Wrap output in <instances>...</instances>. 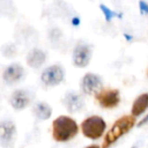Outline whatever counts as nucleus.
Here are the masks:
<instances>
[{"label":"nucleus","mask_w":148,"mask_h":148,"mask_svg":"<svg viewBox=\"0 0 148 148\" xmlns=\"http://www.w3.org/2000/svg\"><path fill=\"white\" fill-rule=\"evenodd\" d=\"M31 99L27 91L23 89H17L11 95L10 97V105L16 111H21L29 106Z\"/></svg>","instance_id":"nucleus-10"},{"label":"nucleus","mask_w":148,"mask_h":148,"mask_svg":"<svg viewBox=\"0 0 148 148\" xmlns=\"http://www.w3.org/2000/svg\"><path fill=\"white\" fill-rule=\"evenodd\" d=\"M136 124V117L133 115H126L118 119L113 124L103 139L101 148H109L118 141L121 137L131 131Z\"/></svg>","instance_id":"nucleus-2"},{"label":"nucleus","mask_w":148,"mask_h":148,"mask_svg":"<svg viewBox=\"0 0 148 148\" xmlns=\"http://www.w3.org/2000/svg\"><path fill=\"white\" fill-rule=\"evenodd\" d=\"M147 75H148V72H147Z\"/></svg>","instance_id":"nucleus-20"},{"label":"nucleus","mask_w":148,"mask_h":148,"mask_svg":"<svg viewBox=\"0 0 148 148\" xmlns=\"http://www.w3.org/2000/svg\"><path fill=\"white\" fill-rule=\"evenodd\" d=\"M147 121H148V116L145 118V119H143V120H142V122H141V123H140V125H143V124L145 123V122H147Z\"/></svg>","instance_id":"nucleus-18"},{"label":"nucleus","mask_w":148,"mask_h":148,"mask_svg":"<svg viewBox=\"0 0 148 148\" xmlns=\"http://www.w3.org/2000/svg\"><path fill=\"white\" fill-rule=\"evenodd\" d=\"M91 54H92L91 53V49L88 45L80 44L74 49L73 56H72L73 64L79 68L86 67L89 64V62H90Z\"/></svg>","instance_id":"nucleus-6"},{"label":"nucleus","mask_w":148,"mask_h":148,"mask_svg":"<svg viewBox=\"0 0 148 148\" xmlns=\"http://www.w3.org/2000/svg\"><path fill=\"white\" fill-rule=\"evenodd\" d=\"M46 61V54L40 49H34L29 53L27 57V63L29 67L38 69Z\"/></svg>","instance_id":"nucleus-12"},{"label":"nucleus","mask_w":148,"mask_h":148,"mask_svg":"<svg viewBox=\"0 0 148 148\" xmlns=\"http://www.w3.org/2000/svg\"><path fill=\"white\" fill-rule=\"evenodd\" d=\"M64 105L70 113H76L83 109L84 101L79 95L75 92H69L64 97Z\"/></svg>","instance_id":"nucleus-11"},{"label":"nucleus","mask_w":148,"mask_h":148,"mask_svg":"<svg viewBox=\"0 0 148 148\" xmlns=\"http://www.w3.org/2000/svg\"><path fill=\"white\" fill-rule=\"evenodd\" d=\"M148 109V93H142L134 101L132 106V115L139 117Z\"/></svg>","instance_id":"nucleus-13"},{"label":"nucleus","mask_w":148,"mask_h":148,"mask_svg":"<svg viewBox=\"0 0 148 148\" xmlns=\"http://www.w3.org/2000/svg\"><path fill=\"white\" fill-rule=\"evenodd\" d=\"M99 7H101V10L103 11V15H105V17H106V21H109V23L112 21V19L114 18V17L116 16V15H117V13H116L115 11L111 10V9H110L108 6H106V5L101 4V5H99Z\"/></svg>","instance_id":"nucleus-15"},{"label":"nucleus","mask_w":148,"mask_h":148,"mask_svg":"<svg viewBox=\"0 0 148 148\" xmlns=\"http://www.w3.org/2000/svg\"><path fill=\"white\" fill-rule=\"evenodd\" d=\"M78 133V125L72 118L60 116L52 124V135L55 141L67 142L73 139Z\"/></svg>","instance_id":"nucleus-1"},{"label":"nucleus","mask_w":148,"mask_h":148,"mask_svg":"<svg viewBox=\"0 0 148 148\" xmlns=\"http://www.w3.org/2000/svg\"><path fill=\"white\" fill-rule=\"evenodd\" d=\"M103 85L101 77L95 73H86L81 81V88L86 95H95Z\"/></svg>","instance_id":"nucleus-7"},{"label":"nucleus","mask_w":148,"mask_h":148,"mask_svg":"<svg viewBox=\"0 0 148 148\" xmlns=\"http://www.w3.org/2000/svg\"><path fill=\"white\" fill-rule=\"evenodd\" d=\"M95 99L103 109H114L118 107L121 101L120 91L118 89L107 88L101 89L95 95Z\"/></svg>","instance_id":"nucleus-4"},{"label":"nucleus","mask_w":148,"mask_h":148,"mask_svg":"<svg viewBox=\"0 0 148 148\" xmlns=\"http://www.w3.org/2000/svg\"><path fill=\"white\" fill-rule=\"evenodd\" d=\"M107 128L105 120L99 116H91L81 123V132L88 139L97 140L101 138Z\"/></svg>","instance_id":"nucleus-3"},{"label":"nucleus","mask_w":148,"mask_h":148,"mask_svg":"<svg viewBox=\"0 0 148 148\" xmlns=\"http://www.w3.org/2000/svg\"><path fill=\"white\" fill-rule=\"evenodd\" d=\"M139 7H140V11L142 13H145L148 14V3L143 1V0H140L139 1Z\"/></svg>","instance_id":"nucleus-16"},{"label":"nucleus","mask_w":148,"mask_h":148,"mask_svg":"<svg viewBox=\"0 0 148 148\" xmlns=\"http://www.w3.org/2000/svg\"><path fill=\"white\" fill-rule=\"evenodd\" d=\"M85 148H99V146H97V145H90V146H87V147H85Z\"/></svg>","instance_id":"nucleus-19"},{"label":"nucleus","mask_w":148,"mask_h":148,"mask_svg":"<svg viewBox=\"0 0 148 148\" xmlns=\"http://www.w3.org/2000/svg\"><path fill=\"white\" fill-rule=\"evenodd\" d=\"M72 23H73V25H77L79 23V19L77 18V17H75V18L72 19Z\"/></svg>","instance_id":"nucleus-17"},{"label":"nucleus","mask_w":148,"mask_h":148,"mask_svg":"<svg viewBox=\"0 0 148 148\" xmlns=\"http://www.w3.org/2000/svg\"><path fill=\"white\" fill-rule=\"evenodd\" d=\"M23 68L21 65L17 63H13L11 65L7 66L6 69L3 72V80L7 83V84H14V83L18 82L23 76Z\"/></svg>","instance_id":"nucleus-9"},{"label":"nucleus","mask_w":148,"mask_h":148,"mask_svg":"<svg viewBox=\"0 0 148 148\" xmlns=\"http://www.w3.org/2000/svg\"><path fill=\"white\" fill-rule=\"evenodd\" d=\"M16 129L12 122L10 121H2L1 127H0V139L1 144L4 147H10L13 143V140L15 137Z\"/></svg>","instance_id":"nucleus-8"},{"label":"nucleus","mask_w":148,"mask_h":148,"mask_svg":"<svg viewBox=\"0 0 148 148\" xmlns=\"http://www.w3.org/2000/svg\"><path fill=\"white\" fill-rule=\"evenodd\" d=\"M41 79L44 84H46L47 86H56L63 81L64 71L61 66L52 65L44 70Z\"/></svg>","instance_id":"nucleus-5"},{"label":"nucleus","mask_w":148,"mask_h":148,"mask_svg":"<svg viewBox=\"0 0 148 148\" xmlns=\"http://www.w3.org/2000/svg\"><path fill=\"white\" fill-rule=\"evenodd\" d=\"M35 115L41 120H48L52 115V108L46 103H39L35 106Z\"/></svg>","instance_id":"nucleus-14"}]
</instances>
